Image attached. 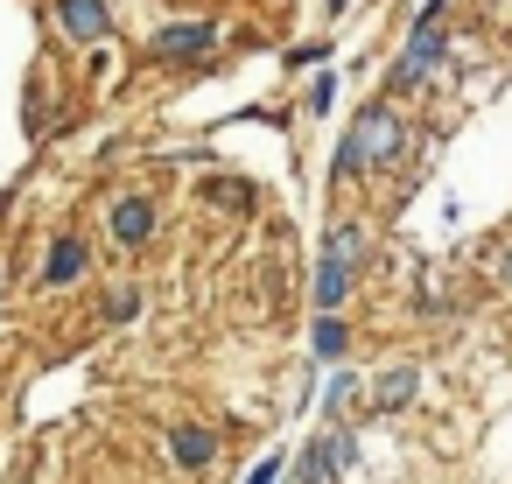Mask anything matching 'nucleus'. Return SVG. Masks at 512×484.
<instances>
[{
    "mask_svg": "<svg viewBox=\"0 0 512 484\" xmlns=\"http://www.w3.org/2000/svg\"><path fill=\"white\" fill-rule=\"evenodd\" d=\"M400 113L393 106H365L358 113V127H351V141L337 148V176H358V169H372V162H386L393 148H400Z\"/></svg>",
    "mask_w": 512,
    "mask_h": 484,
    "instance_id": "obj_1",
    "label": "nucleus"
},
{
    "mask_svg": "<svg viewBox=\"0 0 512 484\" xmlns=\"http://www.w3.org/2000/svg\"><path fill=\"white\" fill-rule=\"evenodd\" d=\"M358 253H365L358 225H337V232L323 239V267H316V309H323V316H337V302H344V288H351V274H358Z\"/></svg>",
    "mask_w": 512,
    "mask_h": 484,
    "instance_id": "obj_2",
    "label": "nucleus"
},
{
    "mask_svg": "<svg viewBox=\"0 0 512 484\" xmlns=\"http://www.w3.org/2000/svg\"><path fill=\"white\" fill-rule=\"evenodd\" d=\"M442 64V0H428L421 8V22H414V36H407V50H400V85H421L428 71Z\"/></svg>",
    "mask_w": 512,
    "mask_h": 484,
    "instance_id": "obj_3",
    "label": "nucleus"
},
{
    "mask_svg": "<svg viewBox=\"0 0 512 484\" xmlns=\"http://www.w3.org/2000/svg\"><path fill=\"white\" fill-rule=\"evenodd\" d=\"M57 22H64V36L99 43L106 36V0H57Z\"/></svg>",
    "mask_w": 512,
    "mask_h": 484,
    "instance_id": "obj_4",
    "label": "nucleus"
},
{
    "mask_svg": "<svg viewBox=\"0 0 512 484\" xmlns=\"http://www.w3.org/2000/svg\"><path fill=\"white\" fill-rule=\"evenodd\" d=\"M211 43H218V29H211V22H176V29H162V36H155V50H162V57H204Z\"/></svg>",
    "mask_w": 512,
    "mask_h": 484,
    "instance_id": "obj_5",
    "label": "nucleus"
},
{
    "mask_svg": "<svg viewBox=\"0 0 512 484\" xmlns=\"http://www.w3.org/2000/svg\"><path fill=\"white\" fill-rule=\"evenodd\" d=\"M337 463H351V435H323V442L302 456V484H330Z\"/></svg>",
    "mask_w": 512,
    "mask_h": 484,
    "instance_id": "obj_6",
    "label": "nucleus"
},
{
    "mask_svg": "<svg viewBox=\"0 0 512 484\" xmlns=\"http://www.w3.org/2000/svg\"><path fill=\"white\" fill-rule=\"evenodd\" d=\"M148 232H155V204H148V197L113 204V239H120V246H141Z\"/></svg>",
    "mask_w": 512,
    "mask_h": 484,
    "instance_id": "obj_7",
    "label": "nucleus"
},
{
    "mask_svg": "<svg viewBox=\"0 0 512 484\" xmlns=\"http://www.w3.org/2000/svg\"><path fill=\"white\" fill-rule=\"evenodd\" d=\"M407 393H414V365H393V372H379V386H372V400H379L386 414H393Z\"/></svg>",
    "mask_w": 512,
    "mask_h": 484,
    "instance_id": "obj_8",
    "label": "nucleus"
},
{
    "mask_svg": "<svg viewBox=\"0 0 512 484\" xmlns=\"http://www.w3.org/2000/svg\"><path fill=\"white\" fill-rule=\"evenodd\" d=\"M43 274H50V281H78V274H85V246H78V239H57V253H50Z\"/></svg>",
    "mask_w": 512,
    "mask_h": 484,
    "instance_id": "obj_9",
    "label": "nucleus"
},
{
    "mask_svg": "<svg viewBox=\"0 0 512 484\" xmlns=\"http://www.w3.org/2000/svg\"><path fill=\"white\" fill-rule=\"evenodd\" d=\"M211 449H218V442H211V428H176V463H190V470H197V463H211Z\"/></svg>",
    "mask_w": 512,
    "mask_h": 484,
    "instance_id": "obj_10",
    "label": "nucleus"
},
{
    "mask_svg": "<svg viewBox=\"0 0 512 484\" xmlns=\"http://www.w3.org/2000/svg\"><path fill=\"white\" fill-rule=\"evenodd\" d=\"M106 316H113V323H134V316H141V295H134V288H113V295H106Z\"/></svg>",
    "mask_w": 512,
    "mask_h": 484,
    "instance_id": "obj_11",
    "label": "nucleus"
},
{
    "mask_svg": "<svg viewBox=\"0 0 512 484\" xmlns=\"http://www.w3.org/2000/svg\"><path fill=\"white\" fill-rule=\"evenodd\" d=\"M316 351H323V358H337V351H344V323H337V316H323V323H316Z\"/></svg>",
    "mask_w": 512,
    "mask_h": 484,
    "instance_id": "obj_12",
    "label": "nucleus"
},
{
    "mask_svg": "<svg viewBox=\"0 0 512 484\" xmlns=\"http://www.w3.org/2000/svg\"><path fill=\"white\" fill-rule=\"evenodd\" d=\"M274 477H281V456H267V463H260V470H253L246 484H274Z\"/></svg>",
    "mask_w": 512,
    "mask_h": 484,
    "instance_id": "obj_13",
    "label": "nucleus"
},
{
    "mask_svg": "<svg viewBox=\"0 0 512 484\" xmlns=\"http://www.w3.org/2000/svg\"><path fill=\"white\" fill-rule=\"evenodd\" d=\"M498 274H505V281H512V253H505V260H498Z\"/></svg>",
    "mask_w": 512,
    "mask_h": 484,
    "instance_id": "obj_14",
    "label": "nucleus"
},
{
    "mask_svg": "<svg viewBox=\"0 0 512 484\" xmlns=\"http://www.w3.org/2000/svg\"><path fill=\"white\" fill-rule=\"evenodd\" d=\"M344 8H351V0H330V15H344Z\"/></svg>",
    "mask_w": 512,
    "mask_h": 484,
    "instance_id": "obj_15",
    "label": "nucleus"
}]
</instances>
